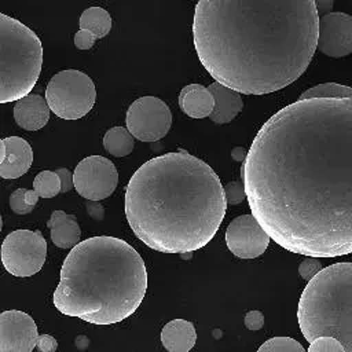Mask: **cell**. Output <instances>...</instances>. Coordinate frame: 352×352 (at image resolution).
<instances>
[{"mask_svg": "<svg viewBox=\"0 0 352 352\" xmlns=\"http://www.w3.org/2000/svg\"><path fill=\"white\" fill-rule=\"evenodd\" d=\"M252 214L307 257L352 253V100L307 99L260 128L241 166Z\"/></svg>", "mask_w": 352, "mask_h": 352, "instance_id": "6da1fadb", "label": "cell"}, {"mask_svg": "<svg viewBox=\"0 0 352 352\" xmlns=\"http://www.w3.org/2000/svg\"><path fill=\"white\" fill-rule=\"evenodd\" d=\"M314 0H201L192 36L202 66L243 95H265L296 81L318 47Z\"/></svg>", "mask_w": 352, "mask_h": 352, "instance_id": "7a4b0ae2", "label": "cell"}, {"mask_svg": "<svg viewBox=\"0 0 352 352\" xmlns=\"http://www.w3.org/2000/svg\"><path fill=\"white\" fill-rule=\"evenodd\" d=\"M227 199L216 172L186 150L144 162L125 188V216L150 249L190 253L204 248L226 216Z\"/></svg>", "mask_w": 352, "mask_h": 352, "instance_id": "3957f363", "label": "cell"}, {"mask_svg": "<svg viewBox=\"0 0 352 352\" xmlns=\"http://www.w3.org/2000/svg\"><path fill=\"white\" fill-rule=\"evenodd\" d=\"M146 290L140 254L120 238L100 235L81 241L66 256L52 300L63 315L113 324L139 308Z\"/></svg>", "mask_w": 352, "mask_h": 352, "instance_id": "277c9868", "label": "cell"}, {"mask_svg": "<svg viewBox=\"0 0 352 352\" xmlns=\"http://www.w3.org/2000/svg\"><path fill=\"white\" fill-rule=\"evenodd\" d=\"M297 319L307 341L333 337L352 352V263L331 264L308 282Z\"/></svg>", "mask_w": 352, "mask_h": 352, "instance_id": "5b68a950", "label": "cell"}, {"mask_svg": "<svg viewBox=\"0 0 352 352\" xmlns=\"http://www.w3.org/2000/svg\"><path fill=\"white\" fill-rule=\"evenodd\" d=\"M43 66V44L37 34L0 14V102H18L32 94Z\"/></svg>", "mask_w": 352, "mask_h": 352, "instance_id": "8992f818", "label": "cell"}, {"mask_svg": "<svg viewBox=\"0 0 352 352\" xmlns=\"http://www.w3.org/2000/svg\"><path fill=\"white\" fill-rule=\"evenodd\" d=\"M45 100L50 110L59 118L78 120L95 104V84L88 74L80 70H62L47 84Z\"/></svg>", "mask_w": 352, "mask_h": 352, "instance_id": "52a82bcc", "label": "cell"}, {"mask_svg": "<svg viewBox=\"0 0 352 352\" xmlns=\"http://www.w3.org/2000/svg\"><path fill=\"white\" fill-rule=\"evenodd\" d=\"M47 257V242L41 231L15 230L1 243V263L14 276L37 274Z\"/></svg>", "mask_w": 352, "mask_h": 352, "instance_id": "ba28073f", "label": "cell"}, {"mask_svg": "<svg viewBox=\"0 0 352 352\" xmlns=\"http://www.w3.org/2000/svg\"><path fill=\"white\" fill-rule=\"evenodd\" d=\"M126 129L142 142H157L170 129L172 113L168 104L155 96H142L126 111Z\"/></svg>", "mask_w": 352, "mask_h": 352, "instance_id": "9c48e42d", "label": "cell"}, {"mask_svg": "<svg viewBox=\"0 0 352 352\" xmlns=\"http://www.w3.org/2000/svg\"><path fill=\"white\" fill-rule=\"evenodd\" d=\"M74 188L87 201H100L110 197L118 183L114 164L102 155L81 160L74 172Z\"/></svg>", "mask_w": 352, "mask_h": 352, "instance_id": "30bf717a", "label": "cell"}, {"mask_svg": "<svg viewBox=\"0 0 352 352\" xmlns=\"http://www.w3.org/2000/svg\"><path fill=\"white\" fill-rule=\"evenodd\" d=\"M271 236L264 231L253 214L235 217L226 230V243L230 252L239 258H254L261 256Z\"/></svg>", "mask_w": 352, "mask_h": 352, "instance_id": "8fae6325", "label": "cell"}, {"mask_svg": "<svg viewBox=\"0 0 352 352\" xmlns=\"http://www.w3.org/2000/svg\"><path fill=\"white\" fill-rule=\"evenodd\" d=\"M38 340L33 318L18 309L0 314V352H32Z\"/></svg>", "mask_w": 352, "mask_h": 352, "instance_id": "7c38bea8", "label": "cell"}, {"mask_svg": "<svg viewBox=\"0 0 352 352\" xmlns=\"http://www.w3.org/2000/svg\"><path fill=\"white\" fill-rule=\"evenodd\" d=\"M316 50L330 58H344L352 54V16L345 12L320 16Z\"/></svg>", "mask_w": 352, "mask_h": 352, "instance_id": "4fadbf2b", "label": "cell"}, {"mask_svg": "<svg viewBox=\"0 0 352 352\" xmlns=\"http://www.w3.org/2000/svg\"><path fill=\"white\" fill-rule=\"evenodd\" d=\"M33 162L30 144L19 136H8L0 142V176L18 179L25 175Z\"/></svg>", "mask_w": 352, "mask_h": 352, "instance_id": "5bb4252c", "label": "cell"}, {"mask_svg": "<svg viewBox=\"0 0 352 352\" xmlns=\"http://www.w3.org/2000/svg\"><path fill=\"white\" fill-rule=\"evenodd\" d=\"M50 111V106L43 96L29 94L15 103L14 118L21 128L26 131H37L48 122Z\"/></svg>", "mask_w": 352, "mask_h": 352, "instance_id": "9a60e30c", "label": "cell"}, {"mask_svg": "<svg viewBox=\"0 0 352 352\" xmlns=\"http://www.w3.org/2000/svg\"><path fill=\"white\" fill-rule=\"evenodd\" d=\"M208 88L214 98V110L209 118L214 124L231 122L242 111L243 100L241 94L216 81L212 82Z\"/></svg>", "mask_w": 352, "mask_h": 352, "instance_id": "2e32d148", "label": "cell"}, {"mask_svg": "<svg viewBox=\"0 0 352 352\" xmlns=\"http://www.w3.org/2000/svg\"><path fill=\"white\" fill-rule=\"evenodd\" d=\"M179 106L187 116L192 118L210 117L214 110V98L208 87L201 84H190L182 88L179 95Z\"/></svg>", "mask_w": 352, "mask_h": 352, "instance_id": "e0dca14e", "label": "cell"}, {"mask_svg": "<svg viewBox=\"0 0 352 352\" xmlns=\"http://www.w3.org/2000/svg\"><path fill=\"white\" fill-rule=\"evenodd\" d=\"M51 241L60 249H73L80 243L81 230L74 214L54 210L48 220Z\"/></svg>", "mask_w": 352, "mask_h": 352, "instance_id": "ac0fdd59", "label": "cell"}, {"mask_svg": "<svg viewBox=\"0 0 352 352\" xmlns=\"http://www.w3.org/2000/svg\"><path fill=\"white\" fill-rule=\"evenodd\" d=\"M195 341V327L186 319H173L161 330V342L168 352H188Z\"/></svg>", "mask_w": 352, "mask_h": 352, "instance_id": "d6986e66", "label": "cell"}, {"mask_svg": "<svg viewBox=\"0 0 352 352\" xmlns=\"http://www.w3.org/2000/svg\"><path fill=\"white\" fill-rule=\"evenodd\" d=\"M80 29L92 32L98 38L104 37L111 29V16L102 7H89L80 16Z\"/></svg>", "mask_w": 352, "mask_h": 352, "instance_id": "ffe728a7", "label": "cell"}, {"mask_svg": "<svg viewBox=\"0 0 352 352\" xmlns=\"http://www.w3.org/2000/svg\"><path fill=\"white\" fill-rule=\"evenodd\" d=\"M103 146L114 157L128 155L135 146L133 136L124 126H113L103 136Z\"/></svg>", "mask_w": 352, "mask_h": 352, "instance_id": "44dd1931", "label": "cell"}, {"mask_svg": "<svg viewBox=\"0 0 352 352\" xmlns=\"http://www.w3.org/2000/svg\"><path fill=\"white\" fill-rule=\"evenodd\" d=\"M307 99H351L352 100V87L337 84V82H323L302 92L297 100H307Z\"/></svg>", "mask_w": 352, "mask_h": 352, "instance_id": "7402d4cb", "label": "cell"}, {"mask_svg": "<svg viewBox=\"0 0 352 352\" xmlns=\"http://www.w3.org/2000/svg\"><path fill=\"white\" fill-rule=\"evenodd\" d=\"M33 190L41 198H52L58 195L62 190L60 179L56 172L52 170H41L36 175L33 180Z\"/></svg>", "mask_w": 352, "mask_h": 352, "instance_id": "603a6c76", "label": "cell"}, {"mask_svg": "<svg viewBox=\"0 0 352 352\" xmlns=\"http://www.w3.org/2000/svg\"><path fill=\"white\" fill-rule=\"evenodd\" d=\"M257 352H307L304 346L290 337H274L267 340Z\"/></svg>", "mask_w": 352, "mask_h": 352, "instance_id": "cb8c5ba5", "label": "cell"}, {"mask_svg": "<svg viewBox=\"0 0 352 352\" xmlns=\"http://www.w3.org/2000/svg\"><path fill=\"white\" fill-rule=\"evenodd\" d=\"M10 208L15 214H26L33 210L28 201V188H18L10 197Z\"/></svg>", "mask_w": 352, "mask_h": 352, "instance_id": "d4e9b609", "label": "cell"}, {"mask_svg": "<svg viewBox=\"0 0 352 352\" xmlns=\"http://www.w3.org/2000/svg\"><path fill=\"white\" fill-rule=\"evenodd\" d=\"M308 352H345L342 344L333 337H320L312 341Z\"/></svg>", "mask_w": 352, "mask_h": 352, "instance_id": "484cf974", "label": "cell"}, {"mask_svg": "<svg viewBox=\"0 0 352 352\" xmlns=\"http://www.w3.org/2000/svg\"><path fill=\"white\" fill-rule=\"evenodd\" d=\"M224 194L228 205H238L246 198V191L243 183L234 180L224 186Z\"/></svg>", "mask_w": 352, "mask_h": 352, "instance_id": "4316f807", "label": "cell"}, {"mask_svg": "<svg viewBox=\"0 0 352 352\" xmlns=\"http://www.w3.org/2000/svg\"><path fill=\"white\" fill-rule=\"evenodd\" d=\"M322 270V263L318 257H305L298 265V274L307 282L314 279Z\"/></svg>", "mask_w": 352, "mask_h": 352, "instance_id": "83f0119b", "label": "cell"}, {"mask_svg": "<svg viewBox=\"0 0 352 352\" xmlns=\"http://www.w3.org/2000/svg\"><path fill=\"white\" fill-rule=\"evenodd\" d=\"M96 36L89 32V30H82L80 29L76 34H74V45L78 48V50H89L95 41H96Z\"/></svg>", "mask_w": 352, "mask_h": 352, "instance_id": "f1b7e54d", "label": "cell"}, {"mask_svg": "<svg viewBox=\"0 0 352 352\" xmlns=\"http://www.w3.org/2000/svg\"><path fill=\"white\" fill-rule=\"evenodd\" d=\"M245 326L249 330H253V331L260 330L264 326V315L260 311H256V309L249 311L245 315Z\"/></svg>", "mask_w": 352, "mask_h": 352, "instance_id": "f546056e", "label": "cell"}, {"mask_svg": "<svg viewBox=\"0 0 352 352\" xmlns=\"http://www.w3.org/2000/svg\"><path fill=\"white\" fill-rule=\"evenodd\" d=\"M36 348L38 352H55L58 348V342L52 336L41 334V336H38Z\"/></svg>", "mask_w": 352, "mask_h": 352, "instance_id": "4dcf8cb0", "label": "cell"}, {"mask_svg": "<svg viewBox=\"0 0 352 352\" xmlns=\"http://www.w3.org/2000/svg\"><path fill=\"white\" fill-rule=\"evenodd\" d=\"M55 172L60 179V184H62L60 192L70 191L74 187V175L67 168H59Z\"/></svg>", "mask_w": 352, "mask_h": 352, "instance_id": "1f68e13d", "label": "cell"}, {"mask_svg": "<svg viewBox=\"0 0 352 352\" xmlns=\"http://www.w3.org/2000/svg\"><path fill=\"white\" fill-rule=\"evenodd\" d=\"M85 208H87L88 214L94 220L100 221L104 219V208L98 201H85Z\"/></svg>", "mask_w": 352, "mask_h": 352, "instance_id": "d6a6232c", "label": "cell"}, {"mask_svg": "<svg viewBox=\"0 0 352 352\" xmlns=\"http://www.w3.org/2000/svg\"><path fill=\"white\" fill-rule=\"evenodd\" d=\"M333 1L331 0H320V1H316V10H318V14L319 15H326V14H330L331 8H333Z\"/></svg>", "mask_w": 352, "mask_h": 352, "instance_id": "836d02e7", "label": "cell"}, {"mask_svg": "<svg viewBox=\"0 0 352 352\" xmlns=\"http://www.w3.org/2000/svg\"><path fill=\"white\" fill-rule=\"evenodd\" d=\"M248 153H249V150H246V148H243V147H234V148L231 150V157H232L234 161L243 164L245 160H246V157H248Z\"/></svg>", "mask_w": 352, "mask_h": 352, "instance_id": "e575fe53", "label": "cell"}]
</instances>
